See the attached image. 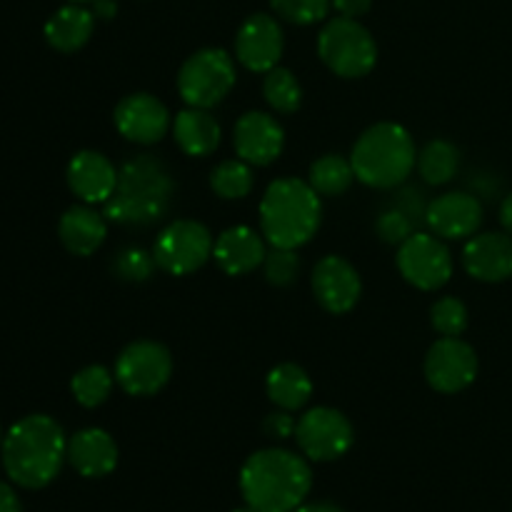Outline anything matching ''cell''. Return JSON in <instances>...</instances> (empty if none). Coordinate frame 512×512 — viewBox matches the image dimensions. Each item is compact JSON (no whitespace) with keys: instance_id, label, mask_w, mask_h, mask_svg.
Masks as SVG:
<instances>
[{"instance_id":"6da1fadb","label":"cell","mask_w":512,"mask_h":512,"mask_svg":"<svg viewBox=\"0 0 512 512\" xmlns=\"http://www.w3.org/2000/svg\"><path fill=\"white\" fill-rule=\"evenodd\" d=\"M240 495L258 512H295L308 500L313 470L303 455L285 448H265L240 468Z\"/></svg>"},{"instance_id":"7a4b0ae2","label":"cell","mask_w":512,"mask_h":512,"mask_svg":"<svg viewBox=\"0 0 512 512\" xmlns=\"http://www.w3.org/2000/svg\"><path fill=\"white\" fill-rule=\"evenodd\" d=\"M3 468L15 485L40 490L53 483L68 460V438L50 415L35 413L8 430L3 438Z\"/></svg>"},{"instance_id":"3957f363","label":"cell","mask_w":512,"mask_h":512,"mask_svg":"<svg viewBox=\"0 0 512 512\" xmlns=\"http://www.w3.org/2000/svg\"><path fill=\"white\" fill-rule=\"evenodd\" d=\"M173 193V175L163 160L150 153L133 155L120 165L118 185L103 215L125 228H148L168 215Z\"/></svg>"},{"instance_id":"277c9868","label":"cell","mask_w":512,"mask_h":512,"mask_svg":"<svg viewBox=\"0 0 512 512\" xmlns=\"http://www.w3.org/2000/svg\"><path fill=\"white\" fill-rule=\"evenodd\" d=\"M320 220L323 203L308 180H273L260 200V233L273 248H303L318 233Z\"/></svg>"},{"instance_id":"5b68a950","label":"cell","mask_w":512,"mask_h":512,"mask_svg":"<svg viewBox=\"0 0 512 512\" xmlns=\"http://www.w3.org/2000/svg\"><path fill=\"white\" fill-rule=\"evenodd\" d=\"M355 178L375 190L403 185L418 165L413 135L398 123H378L365 130L350 153Z\"/></svg>"},{"instance_id":"8992f818","label":"cell","mask_w":512,"mask_h":512,"mask_svg":"<svg viewBox=\"0 0 512 512\" xmlns=\"http://www.w3.org/2000/svg\"><path fill=\"white\" fill-rule=\"evenodd\" d=\"M318 55L340 78H363L378 63V43L355 18L330 20L318 35Z\"/></svg>"},{"instance_id":"52a82bcc","label":"cell","mask_w":512,"mask_h":512,"mask_svg":"<svg viewBox=\"0 0 512 512\" xmlns=\"http://www.w3.org/2000/svg\"><path fill=\"white\" fill-rule=\"evenodd\" d=\"M235 63L223 48H203L190 55L178 73V93L188 108L210 110L233 90Z\"/></svg>"},{"instance_id":"ba28073f","label":"cell","mask_w":512,"mask_h":512,"mask_svg":"<svg viewBox=\"0 0 512 512\" xmlns=\"http://www.w3.org/2000/svg\"><path fill=\"white\" fill-rule=\"evenodd\" d=\"M213 233L198 220H173L158 233L153 245L155 263L175 278L193 275L213 258Z\"/></svg>"},{"instance_id":"9c48e42d","label":"cell","mask_w":512,"mask_h":512,"mask_svg":"<svg viewBox=\"0 0 512 512\" xmlns=\"http://www.w3.org/2000/svg\"><path fill=\"white\" fill-rule=\"evenodd\" d=\"M173 375V355L163 343L135 340L120 350L115 360V380L133 398H150L168 385Z\"/></svg>"},{"instance_id":"30bf717a","label":"cell","mask_w":512,"mask_h":512,"mask_svg":"<svg viewBox=\"0 0 512 512\" xmlns=\"http://www.w3.org/2000/svg\"><path fill=\"white\" fill-rule=\"evenodd\" d=\"M295 440L300 453L313 463H333L343 458L355 443L353 423L340 410L320 405L300 415L295 425Z\"/></svg>"},{"instance_id":"8fae6325","label":"cell","mask_w":512,"mask_h":512,"mask_svg":"<svg viewBox=\"0 0 512 512\" xmlns=\"http://www.w3.org/2000/svg\"><path fill=\"white\" fill-rule=\"evenodd\" d=\"M398 270L413 288L440 290L453 275V255L438 235L413 233L398 248Z\"/></svg>"},{"instance_id":"7c38bea8","label":"cell","mask_w":512,"mask_h":512,"mask_svg":"<svg viewBox=\"0 0 512 512\" xmlns=\"http://www.w3.org/2000/svg\"><path fill=\"white\" fill-rule=\"evenodd\" d=\"M478 378V355L463 338H440L425 355V380L443 395L470 388Z\"/></svg>"},{"instance_id":"4fadbf2b","label":"cell","mask_w":512,"mask_h":512,"mask_svg":"<svg viewBox=\"0 0 512 512\" xmlns=\"http://www.w3.org/2000/svg\"><path fill=\"white\" fill-rule=\"evenodd\" d=\"M285 35L278 20L268 13H255L245 20L235 35V58L250 73H268L280 63Z\"/></svg>"},{"instance_id":"5bb4252c","label":"cell","mask_w":512,"mask_h":512,"mask_svg":"<svg viewBox=\"0 0 512 512\" xmlns=\"http://www.w3.org/2000/svg\"><path fill=\"white\" fill-rule=\"evenodd\" d=\"M115 128L125 140L138 145H155L170 128V113L163 100L150 93H130L115 105Z\"/></svg>"},{"instance_id":"9a60e30c","label":"cell","mask_w":512,"mask_h":512,"mask_svg":"<svg viewBox=\"0 0 512 512\" xmlns=\"http://www.w3.org/2000/svg\"><path fill=\"white\" fill-rule=\"evenodd\" d=\"M425 223H428L430 233L443 240L473 238L483 225V203L478 200V195L465 193V190L438 195L428 203Z\"/></svg>"},{"instance_id":"2e32d148","label":"cell","mask_w":512,"mask_h":512,"mask_svg":"<svg viewBox=\"0 0 512 512\" xmlns=\"http://www.w3.org/2000/svg\"><path fill=\"white\" fill-rule=\"evenodd\" d=\"M313 295L328 313L345 315L358 305L363 280L353 263L340 255H325L313 268Z\"/></svg>"},{"instance_id":"e0dca14e","label":"cell","mask_w":512,"mask_h":512,"mask_svg":"<svg viewBox=\"0 0 512 512\" xmlns=\"http://www.w3.org/2000/svg\"><path fill=\"white\" fill-rule=\"evenodd\" d=\"M233 145L240 160L263 168V165L275 163L283 155L285 130L270 113L250 110L235 123Z\"/></svg>"},{"instance_id":"ac0fdd59","label":"cell","mask_w":512,"mask_h":512,"mask_svg":"<svg viewBox=\"0 0 512 512\" xmlns=\"http://www.w3.org/2000/svg\"><path fill=\"white\" fill-rule=\"evenodd\" d=\"M463 268L480 283H503L512 278V235L475 233L463 248Z\"/></svg>"},{"instance_id":"d6986e66","label":"cell","mask_w":512,"mask_h":512,"mask_svg":"<svg viewBox=\"0 0 512 512\" xmlns=\"http://www.w3.org/2000/svg\"><path fill=\"white\" fill-rule=\"evenodd\" d=\"M68 185L85 205H105L118 185V168L98 150H80L68 163Z\"/></svg>"},{"instance_id":"ffe728a7","label":"cell","mask_w":512,"mask_h":512,"mask_svg":"<svg viewBox=\"0 0 512 512\" xmlns=\"http://www.w3.org/2000/svg\"><path fill=\"white\" fill-rule=\"evenodd\" d=\"M118 460V443L108 430L85 428L68 440V463L83 478H105L118 468Z\"/></svg>"},{"instance_id":"44dd1931","label":"cell","mask_w":512,"mask_h":512,"mask_svg":"<svg viewBox=\"0 0 512 512\" xmlns=\"http://www.w3.org/2000/svg\"><path fill=\"white\" fill-rule=\"evenodd\" d=\"M250 225H235V228L223 230L215 240L213 258L218 260L220 270L228 275H248L265 263V238H260Z\"/></svg>"},{"instance_id":"7402d4cb","label":"cell","mask_w":512,"mask_h":512,"mask_svg":"<svg viewBox=\"0 0 512 512\" xmlns=\"http://www.w3.org/2000/svg\"><path fill=\"white\" fill-rule=\"evenodd\" d=\"M58 235L65 250H70L73 255H80V258H88V255H93L105 243L108 218L103 213H98V210L90 208V205H73L60 218Z\"/></svg>"},{"instance_id":"603a6c76","label":"cell","mask_w":512,"mask_h":512,"mask_svg":"<svg viewBox=\"0 0 512 512\" xmlns=\"http://www.w3.org/2000/svg\"><path fill=\"white\" fill-rule=\"evenodd\" d=\"M173 135L178 148L190 158H208L223 140L220 123L203 108H185L175 115Z\"/></svg>"},{"instance_id":"cb8c5ba5","label":"cell","mask_w":512,"mask_h":512,"mask_svg":"<svg viewBox=\"0 0 512 512\" xmlns=\"http://www.w3.org/2000/svg\"><path fill=\"white\" fill-rule=\"evenodd\" d=\"M95 30V13L80 3L55 10L45 23V40L58 53H75L90 40Z\"/></svg>"},{"instance_id":"d4e9b609","label":"cell","mask_w":512,"mask_h":512,"mask_svg":"<svg viewBox=\"0 0 512 512\" xmlns=\"http://www.w3.org/2000/svg\"><path fill=\"white\" fill-rule=\"evenodd\" d=\"M265 390L275 408L295 413V410H303L313 398V380L300 365L280 363L268 373Z\"/></svg>"},{"instance_id":"484cf974","label":"cell","mask_w":512,"mask_h":512,"mask_svg":"<svg viewBox=\"0 0 512 512\" xmlns=\"http://www.w3.org/2000/svg\"><path fill=\"white\" fill-rule=\"evenodd\" d=\"M353 180H355L353 163H350L348 158H343V155L328 153L310 165V173H308L310 188H313L318 195H325V198H338V195L348 193Z\"/></svg>"},{"instance_id":"4316f807","label":"cell","mask_w":512,"mask_h":512,"mask_svg":"<svg viewBox=\"0 0 512 512\" xmlns=\"http://www.w3.org/2000/svg\"><path fill=\"white\" fill-rule=\"evenodd\" d=\"M460 153L448 140H430L418 155V173L428 185H445L458 175Z\"/></svg>"},{"instance_id":"83f0119b","label":"cell","mask_w":512,"mask_h":512,"mask_svg":"<svg viewBox=\"0 0 512 512\" xmlns=\"http://www.w3.org/2000/svg\"><path fill=\"white\" fill-rule=\"evenodd\" d=\"M263 95L270 108L280 115H293L303 103V88H300L298 78L293 75V70L280 68V65L265 73Z\"/></svg>"},{"instance_id":"f1b7e54d","label":"cell","mask_w":512,"mask_h":512,"mask_svg":"<svg viewBox=\"0 0 512 512\" xmlns=\"http://www.w3.org/2000/svg\"><path fill=\"white\" fill-rule=\"evenodd\" d=\"M253 165L245 160H223L210 173V188L223 200H240L253 190Z\"/></svg>"},{"instance_id":"f546056e","label":"cell","mask_w":512,"mask_h":512,"mask_svg":"<svg viewBox=\"0 0 512 512\" xmlns=\"http://www.w3.org/2000/svg\"><path fill=\"white\" fill-rule=\"evenodd\" d=\"M115 373H110L103 365H88V368L78 370L70 380V393L78 400L83 408H98L113 393Z\"/></svg>"},{"instance_id":"4dcf8cb0","label":"cell","mask_w":512,"mask_h":512,"mask_svg":"<svg viewBox=\"0 0 512 512\" xmlns=\"http://www.w3.org/2000/svg\"><path fill=\"white\" fill-rule=\"evenodd\" d=\"M155 268H158L155 255L143 248H123L110 260L113 275L118 280H125V283H145L155 273Z\"/></svg>"},{"instance_id":"1f68e13d","label":"cell","mask_w":512,"mask_h":512,"mask_svg":"<svg viewBox=\"0 0 512 512\" xmlns=\"http://www.w3.org/2000/svg\"><path fill=\"white\" fill-rule=\"evenodd\" d=\"M430 325L443 338H460L468 328V308L458 298H440L430 308Z\"/></svg>"},{"instance_id":"d6a6232c","label":"cell","mask_w":512,"mask_h":512,"mask_svg":"<svg viewBox=\"0 0 512 512\" xmlns=\"http://www.w3.org/2000/svg\"><path fill=\"white\" fill-rule=\"evenodd\" d=\"M270 8L278 13V18L293 25H315L328 18L333 3L330 0H270Z\"/></svg>"},{"instance_id":"836d02e7","label":"cell","mask_w":512,"mask_h":512,"mask_svg":"<svg viewBox=\"0 0 512 512\" xmlns=\"http://www.w3.org/2000/svg\"><path fill=\"white\" fill-rule=\"evenodd\" d=\"M265 278H268L270 285L275 288H288L298 280L300 273V258L295 250L290 248H273L268 255H265Z\"/></svg>"},{"instance_id":"e575fe53","label":"cell","mask_w":512,"mask_h":512,"mask_svg":"<svg viewBox=\"0 0 512 512\" xmlns=\"http://www.w3.org/2000/svg\"><path fill=\"white\" fill-rule=\"evenodd\" d=\"M415 220L410 215H405L400 208H388L385 213H380L375 230H378V238L388 245H403L410 235L415 233Z\"/></svg>"},{"instance_id":"d590c367","label":"cell","mask_w":512,"mask_h":512,"mask_svg":"<svg viewBox=\"0 0 512 512\" xmlns=\"http://www.w3.org/2000/svg\"><path fill=\"white\" fill-rule=\"evenodd\" d=\"M295 425H298V420L293 418V413H290V410H280V408L263 420L265 435L273 440L295 438Z\"/></svg>"},{"instance_id":"8d00e7d4","label":"cell","mask_w":512,"mask_h":512,"mask_svg":"<svg viewBox=\"0 0 512 512\" xmlns=\"http://www.w3.org/2000/svg\"><path fill=\"white\" fill-rule=\"evenodd\" d=\"M330 3H333V8L338 10V15L358 20L360 15L368 13L370 5H373V0H330Z\"/></svg>"},{"instance_id":"74e56055","label":"cell","mask_w":512,"mask_h":512,"mask_svg":"<svg viewBox=\"0 0 512 512\" xmlns=\"http://www.w3.org/2000/svg\"><path fill=\"white\" fill-rule=\"evenodd\" d=\"M0 512H23L18 493L3 480H0Z\"/></svg>"},{"instance_id":"f35d334b","label":"cell","mask_w":512,"mask_h":512,"mask_svg":"<svg viewBox=\"0 0 512 512\" xmlns=\"http://www.w3.org/2000/svg\"><path fill=\"white\" fill-rule=\"evenodd\" d=\"M295 512H345L338 508L335 503H328V500H318V503H303Z\"/></svg>"},{"instance_id":"ab89813d","label":"cell","mask_w":512,"mask_h":512,"mask_svg":"<svg viewBox=\"0 0 512 512\" xmlns=\"http://www.w3.org/2000/svg\"><path fill=\"white\" fill-rule=\"evenodd\" d=\"M93 13L98 15V18L110 20L115 13H118V5H115V0H95Z\"/></svg>"},{"instance_id":"60d3db41","label":"cell","mask_w":512,"mask_h":512,"mask_svg":"<svg viewBox=\"0 0 512 512\" xmlns=\"http://www.w3.org/2000/svg\"><path fill=\"white\" fill-rule=\"evenodd\" d=\"M500 223L512 235V193L505 195L503 205H500Z\"/></svg>"},{"instance_id":"b9f144b4","label":"cell","mask_w":512,"mask_h":512,"mask_svg":"<svg viewBox=\"0 0 512 512\" xmlns=\"http://www.w3.org/2000/svg\"><path fill=\"white\" fill-rule=\"evenodd\" d=\"M233 512H258V510H253V508H248V505H245V508H238V510H233Z\"/></svg>"},{"instance_id":"7bdbcfd3","label":"cell","mask_w":512,"mask_h":512,"mask_svg":"<svg viewBox=\"0 0 512 512\" xmlns=\"http://www.w3.org/2000/svg\"><path fill=\"white\" fill-rule=\"evenodd\" d=\"M70 3H80V5H85V3H95V0H70Z\"/></svg>"},{"instance_id":"ee69618b","label":"cell","mask_w":512,"mask_h":512,"mask_svg":"<svg viewBox=\"0 0 512 512\" xmlns=\"http://www.w3.org/2000/svg\"><path fill=\"white\" fill-rule=\"evenodd\" d=\"M3 438H5V435H3V428H0V450H3Z\"/></svg>"}]
</instances>
